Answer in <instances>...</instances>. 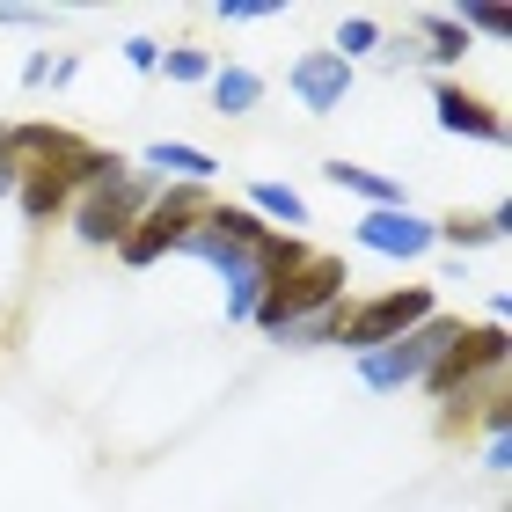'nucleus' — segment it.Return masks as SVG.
Listing matches in <instances>:
<instances>
[{
  "label": "nucleus",
  "instance_id": "6",
  "mask_svg": "<svg viewBox=\"0 0 512 512\" xmlns=\"http://www.w3.org/2000/svg\"><path fill=\"white\" fill-rule=\"evenodd\" d=\"M425 315H439V300L432 286H395V293H374V300H359V308H344L337 322V344H352V352H381V344H395L403 330H417Z\"/></svg>",
  "mask_w": 512,
  "mask_h": 512
},
{
  "label": "nucleus",
  "instance_id": "10",
  "mask_svg": "<svg viewBox=\"0 0 512 512\" xmlns=\"http://www.w3.org/2000/svg\"><path fill=\"white\" fill-rule=\"evenodd\" d=\"M286 88L300 96V110H308V118H330V110L352 103V66H344L337 52H300L293 74H286Z\"/></svg>",
  "mask_w": 512,
  "mask_h": 512
},
{
  "label": "nucleus",
  "instance_id": "9",
  "mask_svg": "<svg viewBox=\"0 0 512 512\" xmlns=\"http://www.w3.org/2000/svg\"><path fill=\"white\" fill-rule=\"evenodd\" d=\"M352 235H359V249H374V256H403V264H417V256L439 249V220L410 213V205H388V213H366Z\"/></svg>",
  "mask_w": 512,
  "mask_h": 512
},
{
  "label": "nucleus",
  "instance_id": "3",
  "mask_svg": "<svg viewBox=\"0 0 512 512\" xmlns=\"http://www.w3.org/2000/svg\"><path fill=\"white\" fill-rule=\"evenodd\" d=\"M118 169H125L118 154H103V147H88V139H74L66 154H52L44 169H30V176L15 183L22 220H30V227H44L52 213H66V205H74V198L88 191V183H103V176H118Z\"/></svg>",
  "mask_w": 512,
  "mask_h": 512
},
{
  "label": "nucleus",
  "instance_id": "11",
  "mask_svg": "<svg viewBox=\"0 0 512 512\" xmlns=\"http://www.w3.org/2000/svg\"><path fill=\"white\" fill-rule=\"evenodd\" d=\"M432 110H439V132H454V139H483V147H505V118L483 96H469V88H454V81H439L432 88Z\"/></svg>",
  "mask_w": 512,
  "mask_h": 512
},
{
  "label": "nucleus",
  "instance_id": "4",
  "mask_svg": "<svg viewBox=\"0 0 512 512\" xmlns=\"http://www.w3.org/2000/svg\"><path fill=\"white\" fill-rule=\"evenodd\" d=\"M461 337V315H425L417 330H403L395 344H381V352H366L359 359V381L374 388V395H395V388H417L439 366V352Z\"/></svg>",
  "mask_w": 512,
  "mask_h": 512
},
{
  "label": "nucleus",
  "instance_id": "23",
  "mask_svg": "<svg viewBox=\"0 0 512 512\" xmlns=\"http://www.w3.org/2000/svg\"><path fill=\"white\" fill-rule=\"evenodd\" d=\"M483 469H491V476L512 469V432H491V454H483Z\"/></svg>",
  "mask_w": 512,
  "mask_h": 512
},
{
  "label": "nucleus",
  "instance_id": "12",
  "mask_svg": "<svg viewBox=\"0 0 512 512\" xmlns=\"http://www.w3.org/2000/svg\"><path fill=\"white\" fill-rule=\"evenodd\" d=\"M322 176H330L337 191H352V198H366V213H388V205H410V198H403V176L359 169V161H322Z\"/></svg>",
  "mask_w": 512,
  "mask_h": 512
},
{
  "label": "nucleus",
  "instance_id": "21",
  "mask_svg": "<svg viewBox=\"0 0 512 512\" xmlns=\"http://www.w3.org/2000/svg\"><path fill=\"white\" fill-rule=\"evenodd\" d=\"M213 15H220V22H271L278 8H264V0H220Z\"/></svg>",
  "mask_w": 512,
  "mask_h": 512
},
{
  "label": "nucleus",
  "instance_id": "13",
  "mask_svg": "<svg viewBox=\"0 0 512 512\" xmlns=\"http://www.w3.org/2000/svg\"><path fill=\"white\" fill-rule=\"evenodd\" d=\"M417 59H432V66H454V59H469V30H461L454 15L425 8V15H417Z\"/></svg>",
  "mask_w": 512,
  "mask_h": 512
},
{
  "label": "nucleus",
  "instance_id": "8",
  "mask_svg": "<svg viewBox=\"0 0 512 512\" xmlns=\"http://www.w3.org/2000/svg\"><path fill=\"white\" fill-rule=\"evenodd\" d=\"M505 352H512V337L498 330V322H491V330H461L447 352H439V366L425 374V388L439 395V403H461L483 374H498V366H505Z\"/></svg>",
  "mask_w": 512,
  "mask_h": 512
},
{
  "label": "nucleus",
  "instance_id": "17",
  "mask_svg": "<svg viewBox=\"0 0 512 512\" xmlns=\"http://www.w3.org/2000/svg\"><path fill=\"white\" fill-rule=\"evenodd\" d=\"M337 322H344V308H330V315H308V322H293V330H278V344H293V352H315V344H337Z\"/></svg>",
  "mask_w": 512,
  "mask_h": 512
},
{
  "label": "nucleus",
  "instance_id": "22",
  "mask_svg": "<svg viewBox=\"0 0 512 512\" xmlns=\"http://www.w3.org/2000/svg\"><path fill=\"white\" fill-rule=\"evenodd\" d=\"M125 59L139 66V74H161V44H154V37H132V44H125Z\"/></svg>",
  "mask_w": 512,
  "mask_h": 512
},
{
  "label": "nucleus",
  "instance_id": "20",
  "mask_svg": "<svg viewBox=\"0 0 512 512\" xmlns=\"http://www.w3.org/2000/svg\"><path fill=\"white\" fill-rule=\"evenodd\" d=\"M454 22H461L469 37H505V30H512V15H505V8H461Z\"/></svg>",
  "mask_w": 512,
  "mask_h": 512
},
{
  "label": "nucleus",
  "instance_id": "7",
  "mask_svg": "<svg viewBox=\"0 0 512 512\" xmlns=\"http://www.w3.org/2000/svg\"><path fill=\"white\" fill-rule=\"evenodd\" d=\"M205 220V191H191V183H169L161 198H147V213L132 220V235L118 242V256L139 271V264H154V256H169L183 249V235Z\"/></svg>",
  "mask_w": 512,
  "mask_h": 512
},
{
  "label": "nucleus",
  "instance_id": "19",
  "mask_svg": "<svg viewBox=\"0 0 512 512\" xmlns=\"http://www.w3.org/2000/svg\"><path fill=\"white\" fill-rule=\"evenodd\" d=\"M374 44H381V22H374V15H352V22L337 30V44H330V52H337L344 66H352L359 52H374Z\"/></svg>",
  "mask_w": 512,
  "mask_h": 512
},
{
  "label": "nucleus",
  "instance_id": "15",
  "mask_svg": "<svg viewBox=\"0 0 512 512\" xmlns=\"http://www.w3.org/2000/svg\"><path fill=\"white\" fill-rule=\"evenodd\" d=\"M147 169H161V176H176V183H191V191H198L220 161L205 154V147H183V139H154V147H147Z\"/></svg>",
  "mask_w": 512,
  "mask_h": 512
},
{
  "label": "nucleus",
  "instance_id": "16",
  "mask_svg": "<svg viewBox=\"0 0 512 512\" xmlns=\"http://www.w3.org/2000/svg\"><path fill=\"white\" fill-rule=\"evenodd\" d=\"M249 213L256 220H278L293 235V227H308V198H300L293 183H249Z\"/></svg>",
  "mask_w": 512,
  "mask_h": 512
},
{
  "label": "nucleus",
  "instance_id": "24",
  "mask_svg": "<svg viewBox=\"0 0 512 512\" xmlns=\"http://www.w3.org/2000/svg\"><path fill=\"white\" fill-rule=\"evenodd\" d=\"M0 198H15V176H8V169H0Z\"/></svg>",
  "mask_w": 512,
  "mask_h": 512
},
{
  "label": "nucleus",
  "instance_id": "2",
  "mask_svg": "<svg viewBox=\"0 0 512 512\" xmlns=\"http://www.w3.org/2000/svg\"><path fill=\"white\" fill-rule=\"evenodd\" d=\"M344 286H352V271H344V256H322V249H308L300 264L286 271V278H271V293L256 300V330L264 337H278V330H293V322H308V315H330V308H344Z\"/></svg>",
  "mask_w": 512,
  "mask_h": 512
},
{
  "label": "nucleus",
  "instance_id": "18",
  "mask_svg": "<svg viewBox=\"0 0 512 512\" xmlns=\"http://www.w3.org/2000/svg\"><path fill=\"white\" fill-rule=\"evenodd\" d=\"M161 74L183 81V88H198V81H213V59H205L198 44H176V52H161Z\"/></svg>",
  "mask_w": 512,
  "mask_h": 512
},
{
  "label": "nucleus",
  "instance_id": "5",
  "mask_svg": "<svg viewBox=\"0 0 512 512\" xmlns=\"http://www.w3.org/2000/svg\"><path fill=\"white\" fill-rule=\"evenodd\" d=\"M147 213V183H139L132 169H118V176H103V183H88V191L66 205V220H74V235L88 242V249H118L125 235H132V220Z\"/></svg>",
  "mask_w": 512,
  "mask_h": 512
},
{
  "label": "nucleus",
  "instance_id": "14",
  "mask_svg": "<svg viewBox=\"0 0 512 512\" xmlns=\"http://www.w3.org/2000/svg\"><path fill=\"white\" fill-rule=\"evenodd\" d=\"M213 110L220 118H249L256 103H264V74H249V66H213Z\"/></svg>",
  "mask_w": 512,
  "mask_h": 512
},
{
  "label": "nucleus",
  "instance_id": "1",
  "mask_svg": "<svg viewBox=\"0 0 512 512\" xmlns=\"http://www.w3.org/2000/svg\"><path fill=\"white\" fill-rule=\"evenodd\" d=\"M183 249L205 256V264L227 278V322H249L256 300L271 293V278H286L300 256H308V242H300V235L264 227L249 205H205V220L183 235Z\"/></svg>",
  "mask_w": 512,
  "mask_h": 512
}]
</instances>
